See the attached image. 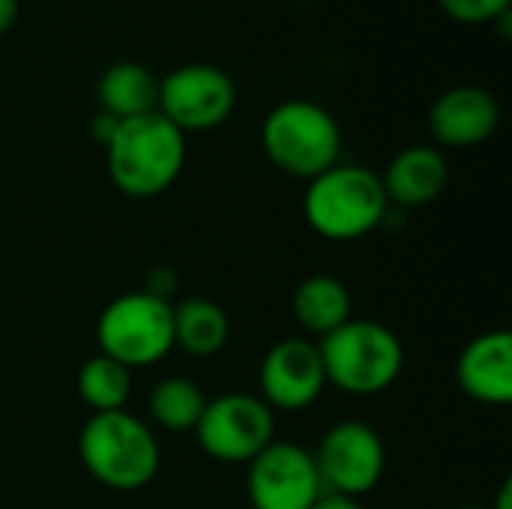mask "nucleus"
<instances>
[{
    "label": "nucleus",
    "mask_w": 512,
    "mask_h": 509,
    "mask_svg": "<svg viewBox=\"0 0 512 509\" xmlns=\"http://www.w3.org/2000/svg\"><path fill=\"white\" fill-rule=\"evenodd\" d=\"M237 105L231 75L213 63H186L159 78V114L186 132H210L222 126Z\"/></svg>",
    "instance_id": "obj_9"
},
{
    "label": "nucleus",
    "mask_w": 512,
    "mask_h": 509,
    "mask_svg": "<svg viewBox=\"0 0 512 509\" xmlns=\"http://www.w3.org/2000/svg\"><path fill=\"white\" fill-rule=\"evenodd\" d=\"M450 180L447 159L438 147L414 144L399 150L381 174V186L390 204L426 207L444 195Z\"/></svg>",
    "instance_id": "obj_14"
},
{
    "label": "nucleus",
    "mask_w": 512,
    "mask_h": 509,
    "mask_svg": "<svg viewBox=\"0 0 512 509\" xmlns=\"http://www.w3.org/2000/svg\"><path fill=\"white\" fill-rule=\"evenodd\" d=\"M108 177L129 198H156L171 189L186 165V135L159 111L120 120L105 147Z\"/></svg>",
    "instance_id": "obj_1"
},
{
    "label": "nucleus",
    "mask_w": 512,
    "mask_h": 509,
    "mask_svg": "<svg viewBox=\"0 0 512 509\" xmlns=\"http://www.w3.org/2000/svg\"><path fill=\"white\" fill-rule=\"evenodd\" d=\"M456 381L465 396L483 405H510L512 402V333L489 330L474 336L459 360Z\"/></svg>",
    "instance_id": "obj_13"
},
{
    "label": "nucleus",
    "mask_w": 512,
    "mask_h": 509,
    "mask_svg": "<svg viewBox=\"0 0 512 509\" xmlns=\"http://www.w3.org/2000/svg\"><path fill=\"white\" fill-rule=\"evenodd\" d=\"M459 509H489V507H477V504H471V507H459Z\"/></svg>",
    "instance_id": "obj_25"
},
{
    "label": "nucleus",
    "mask_w": 512,
    "mask_h": 509,
    "mask_svg": "<svg viewBox=\"0 0 512 509\" xmlns=\"http://www.w3.org/2000/svg\"><path fill=\"white\" fill-rule=\"evenodd\" d=\"M512 0H438L447 18L459 24H495L510 12Z\"/></svg>",
    "instance_id": "obj_20"
},
{
    "label": "nucleus",
    "mask_w": 512,
    "mask_h": 509,
    "mask_svg": "<svg viewBox=\"0 0 512 509\" xmlns=\"http://www.w3.org/2000/svg\"><path fill=\"white\" fill-rule=\"evenodd\" d=\"M489 509H512V480H504V486L495 498V507Z\"/></svg>",
    "instance_id": "obj_24"
},
{
    "label": "nucleus",
    "mask_w": 512,
    "mask_h": 509,
    "mask_svg": "<svg viewBox=\"0 0 512 509\" xmlns=\"http://www.w3.org/2000/svg\"><path fill=\"white\" fill-rule=\"evenodd\" d=\"M390 201L381 186V174L366 165L336 162L324 174L306 183L303 216L324 240L348 243L372 234L387 219Z\"/></svg>",
    "instance_id": "obj_3"
},
{
    "label": "nucleus",
    "mask_w": 512,
    "mask_h": 509,
    "mask_svg": "<svg viewBox=\"0 0 512 509\" xmlns=\"http://www.w3.org/2000/svg\"><path fill=\"white\" fill-rule=\"evenodd\" d=\"M78 456L87 474L114 492H138L150 486L162 465L153 429L126 408L90 414L78 435Z\"/></svg>",
    "instance_id": "obj_2"
},
{
    "label": "nucleus",
    "mask_w": 512,
    "mask_h": 509,
    "mask_svg": "<svg viewBox=\"0 0 512 509\" xmlns=\"http://www.w3.org/2000/svg\"><path fill=\"white\" fill-rule=\"evenodd\" d=\"M312 509H366L354 498H339V495H324Z\"/></svg>",
    "instance_id": "obj_23"
},
{
    "label": "nucleus",
    "mask_w": 512,
    "mask_h": 509,
    "mask_svg": "<svg viewBox=\"0 0 512 509\" xmlns=\"http://www.w3.org/2000/svg\"><path fill=\"white\" fill-rule=\"evenodd\" d=\"M351 309H354V303H351L348 285L327 273L303 279L291 297V312H294L297 324L309 336H318V339L330 336L345 321H351L354 318Z\"/></svg>",
    "instance_id": "obj_16"
},
{
    "label": "nucleus",
    "mask_w": 512,
    "mask_h": 509,
    "mask_svg": "<svg viewBox=\"0 0 512 509\" xmlns=\"http://www.w3.org/2000/svg\"><path fill=\"white\" fill-rule=\"evenodd\" d=\"M96 99L99 111L117 120L144 117L159 108V78L144 63L120 60L102 72L96 84Z\"/></svg>",
    "instance_id": "obj_15"
},
{
    "label": "nucleus",
    "mask_w": 512,
    "mask_h": 509,
    "mask_svg": "<svg viewBox=\"0 0 512 509\" xmlns=\"http://www.w3.org/2000/svg\"><path fill=\"white\" fill-rule=\"evenodd\" d=\"M261 147L282 174L309 183L342 162V129L324 105L288 99L264 117Z\"/></svg>",
    "instance_id": "obj_5"
},
{
    "label": "nucleus",
    "mask_w": 512,
    "mask_h": 509,
    "mask_svg": "<svg viewBox=\"0 0 512 509\" xmlns=\"http://www.w3.org/2000/svg\"><path fill=\"white\" fill-rule=\"evenodd\" d=\"M246 495L255 509H312L324 498L312 450L273 441L249 465Z\"/></svg>",
    "instance_id": "obj_10"
},
{
    "label": "nucleus",
    "mask_w": 512,
    "mask_h": 509,
    "mask_svg": "<svg viewBox=\"0 0 512 509\" xmlns=\"http://www.w3.org/2000/svg\"><path fill=\"white\" fill-rule=\"evenodd\" d=\"M231 333L228 315L207 297H186L174 306V348L192 357H213L225 348Z\"/></svg>",
    "instance_id": "obj_17"
},
{
    "label": "nucleus",
    "mask_w": 512,
    "mask_h": 509,
    "mask_svg": "<svg viewBox=\"0 0 512 509\" xmlns=\"http://www.w3.org/2000/svg\"><path fill=\"white\" fill-rule=\"evenodd\" d=\"M96 345L99 354L117 360L129 372L165 360L174 348L171 300L150 291L114 297L96 321Z\"/></svg>",
    "instance_id": "obj_6"
},
{
    "label": "nucleus",
    "mask_w": 512,
    "mask_h": 509,
    "mask_svg": "<svg viewBox=\"0 0 512 509\" xmlns=\"http://www.w3.org/2000/svg\"><path fill=\"white\" fill-rule=\"evenodd\" d=\"M207 396L192 378H162L147 399V411L153 423L165 432H195L204 414Z\"/></svg>",
    "instance_id": "obj_18"
},
{
    "label": "nucleus",
    "mask_w": 512,
    "mask_h": 509,
    "mask_svg": "<svg viewBox=\"0 0 512 509\" xmlns=\"http://www.w3.org/2000/svg\"><path fill=\"white\" fill-rule=\"evenodd\" d=\"M261 399L270 411H306L327 387L318 342L288 336L276 342L258 369Z\"/></svg>",
    "instance_id": "obj_11"
},
{
    "label": "nucleus",
    "mask_w": 512,
    "mask_h": 509,
    "mask_svg": "<svg viewBox=\"0 0 512 509\" xmlns=\"http://www.w3.org/2000/svg\"><path fill=\"white\" fill-rule=\"evenodd\" d=\"M18 0H0V36L9 33L18 21Z\"/></svg>",
    "instance_id": "obj_22"
},
{
    "label": "nucleus",
    "mask_w": 512,
    "mask_h": 509,
    "mask_svg": "<svg viewBox=\"0 0 512 509\" xmlns=\"http://www.w3.org/2000/svg\"><path fill=\"white\" fill-rule=\"evenodd\" d=\"M318 351L327 384L348 396H378L390 390L405 369L402 339L378 321L351 318L318 339Z\"/></svg>",
    "instance_id": "obj_4"
},
{
    "label": "nucleus",
    "mask_w": 512,
    "mask_h": 509,
    "mask_svg": "<svg viewBox=\"0 0 512 509\" xmlns=\"http://www.w3.org/2000/svg\"><path fill=\"white\" fill-rule=\"evenodd\" d=\"M195 438L210 459L225 465H249L276 441V414L261 396L225 393L207 399Z\"/></svg>",
    "instance_id": "obj_7"
},
{
    "label": "nucleus",
    "mask_w": 512,
    "mask_h": 509,
    "mask_svg": "<svg viewBox=\"0 0 512 509\" xmlns=\"http://www.w3.org/2000/svg\"><path fill=\"white\" fill-rule=\"evenodd\" d=\"M117 126H120V120H117V117H111V114L99 111V114L90 120V135H93V141H96L99 147H108V141L114 138Z\"/></svg>",
    "instance_id": "obj_21"
},
{
    "label": "nucleus",
    "mask_w": 512,
    "mask_h": 509,
    "mask_svg": "<svg viewBox=\"0 0 512 509\" xmlns=\"http://www.w3.org/2000/svg\"><path fill=\"white\" fill-rule=\"evenodd\" d=\"M132 393V372L117 360L96 354L78 372V396L93 414L123 411Z\"/></svg>",
    "instance_id": "obj_19"
},
{
    "label": "nucleus",
    "mask_w": 512,
    "mask_h": 509,
    "mask_svg": "<svg viewBox=\"0 0 512 509\" xmlns=\"http://www.w3.org/2000/svg\"><path fill=\"white\" fill-rule=\"evenodd\" d=\"M501 123L498 99L477 84L450 87L429 108V132L441 147H477L495 135Z\"/></svg>",
    "instance_id": "obj_12"
},
{
    "label": "nucleus",
    "mask_w": 512,
    "mask_h": 509,
    "mask_svg": "<svg viewBox=\"0 0 512 509\" xmlns=\"http://www.w3.org/2000/svg\"><path fill=\"white\" fill-rule=\"evenodd\" d=\"M312 456L324 495L354 501L369 495L381 483L387 468V450L381 435L360 420H342L330 426Z\"/></svg>",
    "instance_id": "obj_8"
}]
</instances>
